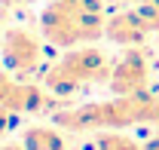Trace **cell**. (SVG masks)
I'll return each mask as SVG.
<instances>
[{"label":"cell","mask_w":159,"mask_h":150,"mask_svg":"<svg viewBox=\"0 0 159 150\" xmlns=\"http://www.w3.org/2000/svg\"><path fill=\"white\" fill-rule=\"evenodd\" d=\"M95 150H141L129 135H116V132H107V135H98L95 141Z\"/></svg>","instance_id":"cell-3"},{"label":"cell","mask_w":159,"mask_h":150,"mask_svg":"<svg viewBox=\"0 0 159 150\" xmlns=\"http://www.w3.org/2000/svg\"><path fill=\"white\" fill-rule=\"evenodd\" d=\"M6 129H9V116H6V113L0 110V135H3Z\"/></svg>","instance_id":"cell-4"},{"label":"cell","mask_w":159,"mask_h":150,"mask_svg":"<svg viewBox=\"0 0 159 150\" xmlns=\"http://www.w3.org/2000/svg\"><path fill=\"white\" fill-rule=\"evenodd\" d=\"M0 150H25V147H9V144H6V147H0Z\"/></svg>","instance_id":"cell-5"},{"label":"cell","mask_w":159,"mask_h":150,"mask_svg":"<svg viewBox=\"0 0 159 150\" xmlns=\"http://www.w3.org/2000/svg\"><path fill=\"white\" fill-rule=\"evenodd\" d=\"M25 150H64V141H61L58 132H52V129H28Z\"/></svg>","instance_id":"cell-2"},{"label":"cell","mask_w":159,"mask_h":150,"mask_svg":"<svg viewBox=\"0 0 159 150\" xmlns=\"http://www.w3.org/2000/svg\"><path fill=\"white\" fill-rule=\"evenodd\" d=\"M6 58H9V64H12L16 71H31L34 61H37V46H34V40L28 37V34H21V31L9 34Z\"/></svg>","instance_id":"cell-1"}]
</instances>
